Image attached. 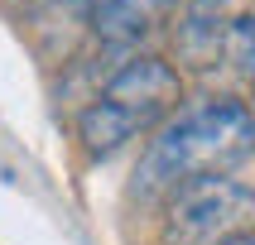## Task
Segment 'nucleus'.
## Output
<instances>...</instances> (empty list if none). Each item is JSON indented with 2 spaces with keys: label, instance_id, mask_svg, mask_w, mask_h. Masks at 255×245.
I'll use <instances>...</instances> for the list:
<instances>
[{
  "label": "nucleus",
  "instance_id": "nucleus-1",
  "mask_svg": "<svg viewBox=\"0 0 255 245\" xmlns=\"http://www.w3.org/2000/svg\"><path fill=\"white\" fill-rule=\"evenodd\" d=\"M255 154V111L236 96H198L178 106V111L154 130V140L144 144L135 178H130V197L159 202L173 197L178 187L217 178V173L241 168Z\"/></svg>",
  "mask_w": 255,
  "mask_h": 245
},
{
  "label": "nucleus",
  "instance_id": "nucleus-2",
  "mask_svg": "<svg viewBox=\"0 0 255 245\" xmlns=\"http://www.w3.org/2000/svg\"><path fill=\"white\" fill-rule=\"evenodd\" d=\"M183 101V82L178 72L154 53L126 58L121 68L106 77L97 96L77 111V140L87 154H116L121 144H130L144 130H159L178 111Z\"/></svg>",
  "mask_w": 255,
  "mask_h": 245
},
{
  "label": "nucleus",
  "instance_id": "nucleus-3",
  "mask_svg": "<svg viewBox=\"0 0 255 245\" xmlns=\"http://www.w3.org/2000/svg\"><path fill=\"white\" fill-rule=\"evenodd\" d=\"M255 226V187H246L231 173L198 178L178 187L164 207L159 245H222L231 236Z\"/></svg>",
  "mask_w": 255,
  "mask_h": 245
},
{
  "label": "nucleus",
  "instance_id": "nucleus-4",
  "mask_svg": "<svg viewBox=\"0 0 255 245\" xmlns=\"http://www.w3.org/2000/svg\"><path fill=\"white\" fill-rule=\"evenodd\" d=\"M236 14H241V0H183V14H178V58L193 63V68H212L217 53H227Z\"/></svg>",
  "mask_w": 255,
  "mask_h": 245
},
{
  "label": "nucleus",
  "instance_id": "nucleus-5",
  "mask_svg": "<svg viewBox=\"0 0 255 245\" xmlns=\"http://www.w3.org/2000/svg\"><path fill=\"white\" fill-rule=\"evenodd\" d=\"M183 0H92V34L111 48L140 43L159 24H169Z\"/></svg>",
  "mask_w": 255,
  "mask_h": 245
},
{
  "label": "nucleus",
  "instance_id": "nucleus-6",
  "mask_svg": "<svg viewBox=\"0 0 255 245\" xmlns=\"http://www.w3.org/2000/svg\"><path fill=\"white\" fill-rule=\"evenodd\" d=\"M227 58L246 77H255V0H246L236 24H231V39H227Z\"/></svg>",
  "mask_w": 255,
  "mask_h": 245
},
{
  "label": "nucleus",
  "instance_id": "nucleus-7",
  "mask_svg": "<svg viewBox=\"0 0 255 245\" xmlns=\"http://www.w3.org/2000/svg\"><path fill=\"white\" fill-rule=\"evenodd\" d=\"M222 245H255V226L241 231V236H231V241H222Z\"/></svg>",
  "mask_w": 255,
  "mask_h": 245
}]
</instances>
